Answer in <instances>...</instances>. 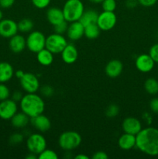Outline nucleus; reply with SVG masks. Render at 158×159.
<instances>
[{"label": "nucleus", "instance_id": "nucleus-9", "mask_svg": "<svg viewBox=\"0 0 158 159\" xmlns=\"http://www.w3.org/2000/svg\"><path fill=\"white\" fill-rule=\"evenodd\" d=\"M22 89L26 93H35L40 89L38 78L33 73H25L20 79Z\"/></svg>", "mask_w": 158, "mask_h": 159}, {"label": "nucleus", "instance_id": "nucleus-34", "mask_svg": "<svg viewBox=\"0 0 158 159\" xmlns=\"http://www.w3.org/2000/svg\"><path fill=\"white\" fill-rule=\"evenodd\" d=\"M10 92L9 88L3 83H0V101L9 99Z\"/></svg>", "mask_w": 158, "mask_h": 159}, {"label": "nucleus", "instance_id": "nucleus-1", "mask_svg": "<svg viewBox=\"0 0 158 159\" xmlns=\"http://www.w3.org/2000/svg\"><path fill=\"white\" fill-rule=\"evenodd\" d=\"M136 147L150 156L158 155V129L147 127L136 135Z\"/></svg>", "mask_w": 158, "mask_h": 159}, {"label": "nucleus", "instance_id": "nucleus-36", "mask_svg": "<svg viewBox=\"0 0 158 159\" xmlns=\"http://www.w3.org/2000/svg\"><path fill=\"white\" fill-rule=\"evenodd\" d=\"M149 54L152 57L154 62L158 63V43L153 45L150 49V53Z\"/></svg>", "mask_w": 158, "mask_h": 159}, {"label": "nucleus", "instance_id": "nucleus-12", "mask_svg": "<svg viewBox=\"0 0 158 159\" xmlns=\"http://www.w3.org/2000/svg\"><path fill=\"white\" fill-rule=\"evenodd\" d=\"M154 63V61L152 59L150 54H142L136 57L135 65L139 71L147 73L153 69Z\"/></svg>", "mask_w": 158, "mask_h": 159}, {"label": "nucleus", "instance_id": "nucleus-41", "mask_svg": "<svg viewBox=\"0 0 158 159\" xmlns=\"http://www.w3.org/2000/svg\"><path fill=\"white\" fill-rule=\"evenodd\" d=\"M23 93H21V92L20 91H15L14 92L13 94H12V99H13L15 102H19L22 99V98H23Z\"/></svg>", "mask_w": 158, "mask_h": 159}, {"label": "nucleus", "instance_id": "nucleus-30", "mask_svg": "<svg viewBox=\"0 0 158 159\" xmlns=\"http://www.w3.org/2000/svg\"><path fill=\"white\" fill-rule=\"evenodd\" d=\"M119 113V108L118 106L115 105V104H112V105L108 106V108L106 109L105 111V114L109 118H114L117 116V115Z\"/></svg>", "mask_w": 158, "mask_h": 159}, {"label": "nucleus", "instance_id": "nucleus-13", "mask_svg": "<svg viewBox=\"0 0 158 159\" xmlns=\"http://www.w3.org/2000/svg\"><path fill=\"white\" fill-rule=\"evenodd\" d=\"M85 34V26L80 21L70 23L68 25L67 36L71 41H76L81 38Z\"/></svg>", "mask_w": 158, "mask_h": 159}, {"label": "nucleus", "instance_id": "nucleus-33", "mask_svg": "<svg viewBox=\"0 0 158 159\" xmlns=\"http://www.w3.org/2000/svg\"><path fill=\"white\" fill-rule=\"evenodd\" d=\"M40 93L44 97L49 98L54 94V89L50 85H45L42 86V88H40Z\"/></svg>", "mask_w": 158, "mask_h": 159}, {"label": "nucleus", "instance_id": "nucleus-21", "mask_svg": "<svg viewBox=\"0 0 158 159\" xmlns=\"http://www.w3.org/2000/svg\"><path fill=\"white\" fill-rule=\"evenodd\" d=\"M14 70L8 62H0V83H5L10 80L14 75Z\"/></svg>", "mask_w": 158, "mask_h": 159}, {"label": "nucleus", "instance_id": "nucleus-5", "mask_svg": "<svg viewBox=\"0 0 158 159\" xmlns=\"http://www.w3.org/2000/svg\"><path fill=\"white\" fill-rule=\"evenodd\" d=\"M26 48L33 53H38L46 47V37L40 31H32L26 39Z\"/></svg>", "mask_w": 158, "mask_h": 159}, {"label": "nucleus", "instance_id": "nucleus-26", "mask_svg": "<svg viewBox=\"0 0 158 159\" xmlns=\"http://www.w3.org/2000/svg\"><path fill=\"white\" fill-rule=\"evenodd\" d=\"M144 88L149 94L156 95L158 93V81L153 78L147 79L144 83Z\"/></svg>", "mask_w": 158, "mask_h": 159}, {"label": "nucleus", "instance_id": "nucleus-28", "mask_svg": "<svg viewBox=\"0 0 158 159\" xmlns=\"http://www.w3.org/2000/svg\"><path fill=\"white\" fill-rule=\"evenodd\" d=\"M39 159H57L58 155L54 151L51 149H45L40 155H38Z\"/></svg>", "mask_w": 158, "mask_h": 159}, {"label": "nucleus", "instance_id": "nucleus-4", "mask_svg": "<svg viewBox=\"0 0 158 159\" xmlns=\"http://www.w3.org/2000/svg\"><path fill=\"white\" fill-rule=\"evenodd\" d=\"M81 136L79 133L73 130H68L62 133L58 139V144L60 148L66 152H70L77 148L81 144Z\"/></svg>", "mask_w": 158, "mask_h": 159}, {"label": "nucleus", "instance_id": "nucleus-39", "mask_svg": "<svg viewBox=\"0 0 158 159\" xmlns=\"http://www.w3.org/2000/svg\"><path fill=\"white\" fill-rule=\"evenodd\" d=\"M156 1L157 0H138V2L144 7H150V6H154Z\"/></svg>", "mask_w": 158, "mask_h": 159}, {"label": "nucleus", "instance_id": "nucleus-24", "mask_svg": "<svg viewBox=\"0 0 158 159\" xmlns=\"http://www.w3.org/2000/svg\"><path fill=\"white\" fill-rule=\"evenodd\" d=\"M98 16H99V14H98V12L95 10H94V9H88V10L84 11L83 14H82L79 21L85 26H88V25L97 23Z\"/></svg>", "mask_w": 158, "mask_h": 159}, {"label": "nucleus", "instance_id": "nucleus-8", "mask_svg": "<svg viewBox=\"0 0 158 159\" xmlns=\"http://www.w3.org/2000/svg\"><path fill=\"white\" fill-rule=\"evenodd\" d=\"M116 22H117V16L114 12L103 11L99 14L96 23L101 30L108 31L114 28Z\"/></svg>", "mask_w": 158, "mask_h": 159}, {"label": "nucleus", "instance_id": "nucleus-35", "mask_svg": "<svg viewBox=\"0 0 158 159\" xmlns=\"http://www.w3.org/2000/svg\"><path fill=\"white\" fill-rule=\"evenodd\" d=\"M33 5L37 9H45L50 4L51 0H31Z\"/></svg>", "mask_w": 158, "mask_h": 159}, {"label": "nucleus", "instance_id": "nucleus-29", "mask_svg": "<svg viewBox=\"0 0 158 159\" xmlns=\"http://www.w3.org/2000/svg\"><path fill=\"white\" fill-rule=\"evenodd\" d=\"M101 4L103 11L108 12H114L117 6L116 0H104Z\"/></svg>", "mask_w": 158, "mask_h": 159}, {"label": "nucleus", "instance_id": "nucleus-2", "mask_svg": "<svg viewBox=\"0 0 158 159\" xmlns=\"http://www.w3.org/2000/svg\"><path fill=\"white\" fill-rule=\"evenodd\" d=\"M20 106L22 112L29 118L42 114L45 109L44 101L41 96L36 94V93L24 95L20 100Z\"/></svg>", "mask_w": 158, "mask_h": 159}, {"label": "nucleus", "instance_id": "nucleus-11", "mask_svg": "<svg viewBox=\"0 0 158 159\" xmlns=\"http://www.w3.org/2000/svg\"><path fill=\"white\" fill-rule=\"evenodd\" d=\"M18 31V25L14 20L10 19L0 20V36L2 37L11 38L17 34Z\"/></svg>", "mask_w": 158, "mask_h": 159}, {"label": "nucleus", "instance_id": "nucleus-42", "mask_svg": "<svg viewBox=\"0 0 158 159\" xmlns=\"http://www.w3.org/2000/svg\"><path fill=\"white\" fill-rule=\"evenodd\" d=\"M139 4L138 0H126L125 2V6L129 9H133Z\"/></svg>", "mask_w": 158, "mask_h": 159}, {"label": "nucleus", "instance_id": "nucleus-38", "mask_svg": "<svg viewBox=\"0 0 158 159\" xmlns=\"http://www.w3.org/2000/svg\"><path fill=\"white\" fill-rule=\"evenodd\" d=\"M150 108L153 113L158 114V98H154L150 101Z\"/></svg>", "mask_w": 158, "mask_h": 159}, {"label": "nucleus", "instance_id": "nucleus-27", "mask_svg": "<svg viewBox=\"0 0 158 159\" xmlns=\"http://www.w3.org/2000/svg\"><path fill=\"white\" fill-rule=\"evenodd\" d=\"M18 30L19 31L22 33H29L32 31L33 29V22L30 20V19H23L20 20L18 23Z\"/></svg>", "mask_w": 158, "mask_h": 159}, {"label": "nucleus", "instance_id": "nucleus-3", "mask_svg": "<svg viewBox=\"0 0 158 159\" xmlns=\"http://www.w3.org/2000/svg\"><path fill=\"white\" fill-rule=\"evenodd\" d=\"M62 10L64 20L68 23H72L79 21L85 11V6L81 0H67Z\"/></svg>", "mask_w": 158, "mask_h": 159}, {"label": "nucleus", "instance_id": "nucleus-22", "mask_svg": "<svg viewBox=\"0 0 158 159\" xmlns=\"http://www.w3.org/2000/svg\"><path fill=\"white\" fill-rule=\"evenodd\" d=\"M29 122V117L24 113H16L11 118V124L15 128L20 129L26 127Z\"/></svg>", "mask_w": 158, "mask_h": 159}, {"label": "nucleus", "instance_id": "nucleus-23", "mask_svg": "<svg viewBox=\"0 0 158 159\" xmlns=\"http://www.w3.org/2000/svg\"><path fill=\"white\" fill-rule=\"evenodd\" d=\"M37 59L41 65L49 66L54 61V54L46 48H44L37 53Z\"/></svg>", "mask_w": 158, "mask_h": 159}, {"label": "nucleus", "instance_id": "nucleus-18", "mask_svg": "<svg viewBox=\"0 0 158 159\" xmlns=\"http://www.w3.org/2000/svg\"><path fill=\"white\" fill-rule=\"evenodd\" d=\"M46 15L48 22L53 26H55L65 20L63 10L58 7L49 8L46 11Z\"/></svg>", "mask_w": 158, "mask_h": 159}, {"label": "nucleus", "instance_id": "nucleus-32", "mask_svg": "<svg viewBox=\"0 0 158 159\" xmlns=\"http://www.w3.org/2000/svg\"><path fill=\"white\" fill-rule=\"evenodd\" d=\"M23 139H24V136L20 133H15L12 134L9 138V143L12 145H16V144H20V143L23 142Z\"/></svg>", "mask_w": 158, "mask_h": 159}, {"label": "nucleus", "instance_id": "nucleus-25", "mask_svg": "<svg viewBox=\"0 0 158 159\" xmlns=\"http://www.w3.org/2000/svg\"><path fill=\"white\" fill-rule=\"evenodd\" d=\"M101 32V30L98 26L97 23H93V24L88 25L85 26V34L84 36L90 40H94L96 39L99 36Z\"/></svg>", "mask_w": 158, "mask_h": 159}, {"label": "nucleus", "instance_id": "nucleus-46", "mask_svg": "<svg viewBox=\"0 0 158 159\" xmlns=\"http://www.w3.org/2000/svg\"><path fill=\"white\" fill-rule=\"evenodd\" d=\"M88 1L92 3H94V4H101L104 0H88Z\"/></svg>", "mask_w": 158, "mask_h": 159}, {"label": "nucleus", "instance_id": "nucleus-31", "mask_svg": "<svg viewBox=\"0 0 158 159\" xmlns=\"http://www.w3.org/2000/svg\"><path fill=\"white\" fill-rule=\"evenodd\" d=\"M68 28V23L66 20H64V21L61 22V23L54 26V33H56V34H62V35H63L64 34H65V33H67Z\"/></svg>", "mask_w": 158, "mask_h": 159}, {"label": "nucleus", "instance_id": "nucleus-44", "mask_svg": "<svg viewBox=\"0 0 158 159\" xmlns=\"http://www.w3.org/2000/svg\"><path fill=\"white\" fill-rule=\"evenodd\" d=\"M24 74H25V73L23 72V71H22V70H18V71H16L15 72V75L16 76V77L18 78L19 79H21V78L23 77V75H24Z\"/></svg>", "mask_w": 158, "mask_h": 159}, {"label": "nucleus", "instance_id": "nucleus-14", "mask_svg": "<svg viewBox=\"0 0 158 159\" xmlns=\"http://www.w3.org/2000/svg\"><path fill=\"white\" fill-rule=\"evenodd\" d=\"M124 133L136 135L142 130V124L138 119L135 117H126L124 119L122 124Z\"/></svg>", "mask_w": 158, "mask_h": 159}, {"label": "nucleus", "instance_id": "nucleus-37", "mask_svg": "<svg viewBox=\"0 0 158 159\" xmlns=\"http://www.w3.org/2000/svg\"><path fill=\"white\" fill-rule=\"evenodd\" d=\"M15 0H0V7L2 9H9L13 6Z\"/></svg>", "mask_w": 158, "mask_h": 159}, {"label": "nucleus", "instance_id": "nucleus-6", "mask_svg": "<svg viewBox=\"0 0 158 159\" xmlns=\"http://www.w3.org/2000/svg\"><path fill=\"white\" fill-rule=\"evenodd\" d=\"M66 38L62 34H51L46 37V47L54 54H60L68 44Z\"/></svg>", "mask_w": 158, "mask_h": 159}, {"label": "nucleus", "instance_id": "nucleus-40", "mask_svg": "<svg viewBox=\"0 0 158 159\" xmlns=\"http://www.w3.org/2000/svg\"><path fill=\"white\" fill-rule=\"evenodd\" d=\"M92 158L93 159H108V156L105 152L99 151V152H95V153L92 155Z\"/></svg>", "mask_w": 158, "mask_h": 159}, {"label": "nucleus", "instance_id": "nucleus-16", "mask_svg": "<svg viewBox=\"0 0 158 159\" xmlns=\"http://www.w3.org/2000/svg\"><path fill=\"white\" fill-rule=\"evenodd\" d=\"M60 54H61L63 61L68 65L74 63L78 57V52H77V48L72 43H68Z\"/></svg>", "mask_w": 158, "mask_h": 159}, {"label": "nucleus", "instance_id": "nucleus-19", "mask_svg": "<svg viewBox=\"0 0 158 159\" xmlns=\"http://www.w3.org/2000/svg\"><path fill=\"white\" fill-rule=\"evenodd\" d=\"M9 46L11 51L15 54L21 53L26 48V39L23 36L15 34L10 38Z\"/></svg>", "mask_w": 158, "mask_h": 159}, {"label": "nucleus", "instance_id": "nucleus-43", "mask_svg": "<svg viewBox=\"0 0 158 159\" xmlns=\"http://www.w3.org/2000/svg\"><path fill=\"white\" fill-rule=\"evenodd\" d=\"M74 159H89V157L85 154H78L74 157Z\"/></svg>", "mask_w": 158, "mask_h": 159}, {"label": "nucleus", "instance_id": "nucleus-10", "mask_svg": "<svg viewBox=\"0 0 158 159\" xmlns=\"http://www.w3.org/2000/svg\"><path fill=\"white\" fill-rule=\"evenodd\" d=\"M18 107L13 99H5L0 102V118L2 120H11L17 113Z\"/></svg>", "mask_w": 158, "mask_h": 159}, {"label": "nucleus", "instance_id": "nucleus-15", "mask_svg": "<svg viewBox=\"0 0 158 159\" xmlns=\"http://www.w3.org/2000/svg\"><path fill=\"white\" fill-rule=\"evenodd\" d=\"M30 123L34 128L40 132H46L51 127V122L46 116L42 114L30 118Z\"/></svg>", "mask_w": 158, "mask_h": 159}, {"label": "nucleus", "instance_id": "nucleus-7", "mask_svg": "<svg viewBox=\"0 0 158 159\" xmlns=\"http://www.w3.org/2000/svg\"><path fill=\"white\" fill-rule=\"evenodd\" d=\"M26 148L29 152L38 155L46 149V141L40 134H32L26 140Z\"/></svg>", "mask_w": 158, "mask_h": 159}, {"label": "nucleus", "instance_id": "nucleus-17", "mask_svg": "<svg viewBox=\"0 0 158 159\" xmlns=\"http://www.w3.org/2000/svg\"><path fill=\"white\" fill-rule=\"evenodd\" d=\"M123 69V65L119 60H112L106 65L105 68V74L109 78L114 79L121 75Z\"/></svg>", "mask_w": 158, "mask_h": 159}, {"label": "nucleus", "instance_id": "nucleus-20", "mask_svg": "<svg viewBox=\"0 0 158 159\" xmlns=\"http://www.w3.org/2000/svg\"><path fill=\"white\" fill-rule=\"evenodd\" d=\"M118 145L121 149L129 151L136 147V135L124 133L118 140Z\"/></svg>", "mask_w": 158, "mask_h": 159}, {"label": "nucleus", "instance_id": "nucleus-45", "mask_svg": "<svg viewBox=\"0 0 158 159\" xmlns=\"http://www.w3.org/2000/svg\"><path fill=\"white\" fill-rule=\"evenodd\" d=\"M26 159H36V158H38V155L29 152V153L26 156Z\"/></svg>", "mask_w": 158, "mask_h": 159}, {"label": "nucleus", "instance_id": "nucleus-47", "mask_svg": "<svg viewBox=\"0 0 158 159\" xmlns=\"http://www.w3.org/2000/svg\"><path fill=\"white\" fill-rule=\"evenodd\" d=\"M2 17H3V12H2V10H0V20H2Z\"/></svg>", "mask_w": 158, "mask_h": 159}]
</instances>
